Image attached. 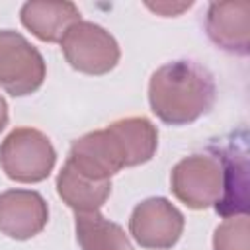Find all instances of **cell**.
<instances>
[{"mask_svg": "<svg viewBox=\"0 0 250 250\" xmlns=\"http://www.w3.org/2000/svg\"><path fill=\"white\" fill-rule=\"evenodd\" d=\"M156 143L158 133L148 119L127 117L74 141L66 162L82 176L105 182L125 166L150 160Z\"/></svg>", "mask_w": 250, "mask_h": 250, "instance_id": "6da1fadb", "label": "cell"}, {"mask_svg": "<svg viewBox=\"0 0 250 250\" xmlns=\"http://www.w3.org/2000/svg\"><path fill=\"white\" fill-rule=\"evenodd\" d=\"M148 100L164 123H191L213 105L215 82L203 66L191 61L166 62L150 78Z\"/></svg>", "mask_w": 250, "mask_h": 250, "instance_id": "7a4b0ae2", "label": "cell"}, {"mask_svg": "<svg viewBox=\"0 0 250 250\" xmlns=\"http://www.w3.org/2000/svg\"><path fill=\"white\" fill-rule=\"evenodd\" d=\"M0 164L16 182H39L55 166V148L37 129H14L0 146Z\"/></svg>", "mask_w": 250, "mask_h": 250, "instance_id": "3957f363", "label": "cell"}, {"mask_svg": "<svg viewBox=\"0 0 250 250\" xmlns=\"http://www.w3.org/2000/svg\"><path fill=\"white\" fill-rule=\"evenodd\" d=\"M61 47L70 66L86 74H105L119 61L117 41L92 21L72 23L61 39Z\"/></svg>", "mask_w": 250, "mask_h": 250, "instance_id": "277c9868", "label": "cell"}, {"mask_svg": "<svg viewBox=\"0 0 250 250\" xmlns=\"http://www.w3.org/2000/svg\"><path fill=\"white\" fill-rule=\"evenodd\" d=\"M45 80L41 53L20 33L0 31V86L12 96L35 92Z\"/></svg>", "mask_w": 250, "mask_h": 250, "instance_id": "5b68a950", "label": "cell"}, {"mask_svg": "<svg viewBox=\"0 0 250 250\" xmlns=\"http://www.w3.org/2000/svg\"><path fill=\"white\" fill-rule=\"evenodd\" d=\"M172 189L191 209H203L221 195V164L213 156H188L172 172Z\"/></svg>", "mask_w": 250, "mask_h": 250, "instance_id": "8992f818", "label": "cell"}, {"mask_svg": "<svg viewBox=\"0 0 250 250\" xmlns=\"http://www.w3.org/2000/svg\"><path fill=\"white\" fill-rule=\"evenodd\" d=\"M129 229L145 248H170L184 230V217L164 197H150L135 207Z\"/></svg>", "mask_w": 250, "mask_h": 250, "instance_id": "52a82bcc", "label": "cell"}, {"mask_svg": "<svg viewBox=\"0 0 250 250\" xmlns=\"http://www.w3.org/2000/svg\"><path fill=\"white\" fill-rule=\"evenodd\" d=\"M49 211L45 199L29 189H10L0 195V232L25 240L47 225Z\"/></svg>", "mask_w": 250, "mask_h": 250, "instance_id": "ba28073f", "label": "cell"}, {"mask_svg": "<svg viewBox=\"0 0 250 250\" xmlns=\"http://www.w3.org/2000/svg\"><path fill=\"white\" fill-rule=\"evenodd\" d=\"M221 195L215 201V209L223 217L246 213L248 193V162L244 137L232 141L221 152Z\"/></svg>", "mask_w": 250, "mask_h": 250, "instance_id": "9c48e42d", "label": "cell"}, {"mask_svg": "<svg viewBox=\"0 0 250 250\" xmlns=\"http://www.w3.org/2000/svg\"><path fill=\"white\" fill-rule=\"evenodd\" d=\"M211 39L232 53L246 55L250 45V2H215L207 12Z\"/></svg>", "mask_w": 250, "mask_h": 250, "instance_id": "30bf717a", "label": "cell"}, {"mask_svg": "<svg viewBox=\"0 0 250 250\" xmlns=\"http://www.w3.org/2000/svg\"><path fill=\"white\" fill-rule=\"evenodd\" d=\"M80 20L78 8L72 2H27L21 8L23 25L41 41H61L66 29Z\"/></svg>", "mask_w": 250, "mask_h": 250, "instance_id": "8fae6325", "label": "cell"}, {"mask_svg": "<svg viewBox=\"0 0 250 250\" xmlns=\"http://www.w3.org/2000/svg\"><path fill=\"white\" fill-rule=\"evenodd\" d=\"M57 191L66 205L76 209V213H88L98 211L104 205L111 191V184L109 180L98 182L88 176H82L66 162L57 178Z\"/></svg>", "mask_w": 250, "mask_h": 250, "instance_id": "7c38bea8", "label": "cell"}, {"mask_svg": "<svg viewBox=\"0 0 250 250\" xmlns=\"http://www.w3.org/2000/svg\"><path fill=\"white\" fill-rule=\"evenodd\" d=\"M76 238L82 250H133L125 230L98 211L76 213Z\"/></svg>", "mask_w": 250, "mask_h": 250, "instance_id": "4fadbf2b", "label": "cell"}, {"mask_svg": "<svg viewBox=\"0 0 250 250\" xmlns=\"http://www.w3.org/2000/svg\"><path fill=\"white\" fill-rule=\"evenodd\" d=\"M215 250H248V219L246 215L227 219L215 230Z\"/></svg>", "mask_w": 250, "mask_h": 250, "instance_id": "5bb4252c", "label": "cell"}, {"mask_svg": "<svg viewBox=\"0 0 250 250\" xmlns=\"http://www.w3.org/2000/svg\"><path fill=\"white\" fill-rule=\"evenodd\" d=\"M189 6L191 2H146V8L160 16H178Z\"/></svg>", "mask_w": 250, "mask_h": 250, "instance_id": "9a60e30c", "label": "cell"}, {"mask_svg": "<svg viewBox=\"0 0 250 250\" xmlns=\"http://www.w3.org/2000/svg\"><path fill=\"white\" fill-rule=\"evenodd\" d=\"M8 123V105H6V100L0 96V131L6 127Z\"/></svg>", "mask_w": 250, "mask_h": 250, "instance_id": "2e32d148", "label": "cell"}]
</instances>
